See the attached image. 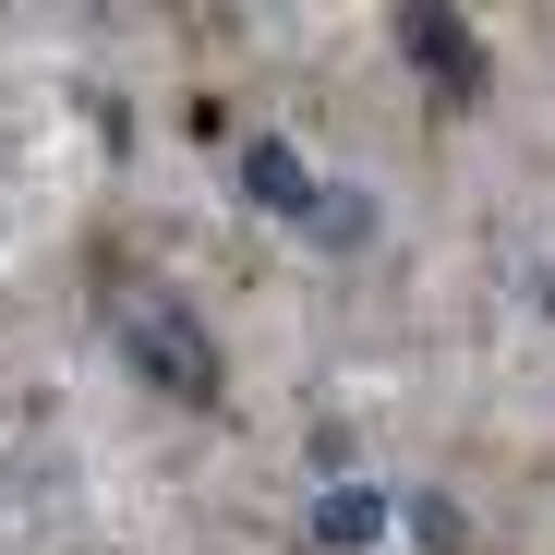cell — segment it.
I'll use <instances>...</instances> for the list:
<instances>
[{
    "mask_svg": "<svg viewBox=\"0 0 555 555\" xmlns=\"http://www.w3.org/2000/svg\"><path fill=\"white\" fill-rule=\"evenodd\" d=\"M362 531H375V495H326L314 507V543H362Z\"/></svg>",
    "mask_w": 555,
    "mask_h": 555,
    "instance_id": "3",
    "label": "cell"
},
{
    "mask_svg": "<svg viewBox=\"0 0 555 555\" xmlns=\"http://www.w3.org/2000/svg\"><path fill=\"white\" fill-rule=\"evenodd\" d=\"M387 37H399V61L423 73V109H435V121L483 109L495 61H483V25H472V13H435V0H411V13H387Z\"/></svg>",
    "mask_w": 555,
    "mask_h": 555,
    "instance_id": "2",
    "label": "cell"
},
{
    "mask_svg": "<svg viewBox=\"0 0 555 555\" xmlns=\"http://www.w3.org/2000/svg\"><path fill=\"white\" fill-rule=\"evenodd\" d=\"M98 326H109V350L133 362V387H157L169 411H230V362H218V326L169 291V278H145V266H98Z\"/></svg>",
    "mask_w": 555,
    "mask_h": 555,
    "instance_id": "1",
    "label": "cell"
}]
</instances>
